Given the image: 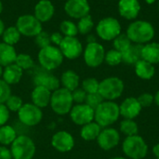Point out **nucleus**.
<instances>
[{"label":"nucleus","mask_w":159,"mask_h":159,"mask_svg":"<svg viewBox=\"0 0 159 159\" xmlns=\"http://www.w3.org/2000/svg\"><path fill=\"white\" fill-rule=\"evenodd\" d=\"M64 10L68 16L74 19H81L89 14L90 7L88 0H67Z\"/></svg>","instance_id":"nucleus-15"},{"label":"nucleus","mask_w":159,"mask_h":159,"mask_svg":"<svg viewBox=\"0 0 159 159\" xmlns=\"http://www.w3.org/2000/svg\"><path fill=\"white\" fill-rule=\"evenodd\" d=\"M96 32L102 40L111 41L121 34V25L116 18L106 17L99 21Z\"/></svg>","instance_id":"nucleus-8"},{"label":"nucleus","mask_w":159,"mask_h":159,"mask_svg":"<svg viewBox=\"0 0 159 159\" xmlns=\"http://www.w3.org/2000/svg\"><path fill=\"white\" fill-rule=\"evenodd\" d=\"M123 151L131 159H143L148 152V146L139 135L129 136L123 143Z\"/></svg>","instance_id":"nucleus-6"},{"label":"nucleus","mask_w":159,"mask_h":159,"mask_svg":"<svg viewBox=\"0 0 159 159\" xmlns=\"http://www.w3.org/2000/svg\"><path fill=\"white\" fill-rule=\"evenodd\" d=\"M59 47L63 57L69 60L77 59L83 51L82 44L75 36H64Z\"/></svg>","instance_id":"nucleus-13"},{"label":"nucleus","mask_w":159,"mask_h":159,"mask_svg":"<svg viewBox=\"0 0 159 159\" xmlns=\"http://www.w3.org/2000/svg\"><path fill=\"white\" fill-rule=\"evenodd\" d=\"M112 159H126V158H124V157H114V158H112Z\"/></svg>","instance_id":"nucleus-54"},{"label":"nucleus","mask_w":159,"mask_h":159,"mask_svg":"<svg viewBox=\"0 0 159 159\" xmlns=\"http://www.w3.org/2000/svg\"><path fill=\"white\" fill-rule=\"evenodd\" d=\"M61 83L62 85V88L73 91L76 89L79 86V76L75 72L72 70H67L61 75Z\"/></svg>","instance_id":"nucleus-28"},{"label":"nucleus","mask_w":159,"mask_h":159,"mask_svg":"<svg viewBox=\"0 0 159 159\" xmlns=\"http://www.w3.org/2000/svg\"><path fill=\"white\" fill-rule=\"evenodd\" d=\"M104 61L110 66H116L122 62V53L116 49H111L105 53Z\"/></svg>","instance_id":"nucleus-35"},{"label":"nucleus","mask_w":159,"mask_h":159,"mask_svg":"<svg viewBox=\"0 0 159 159\" xmlns=\"http://www.w3.org/2000/svg\"><path fill=\"white\" fill-rule=\"evenodd\" d=\"M49 105L57 115L65 116L69 114L74 106L72 92L64 88H59L51 93Z\"/></svg>","instance_id":"nucleus-3"},{"label":"nucleus","mask_w":159,"mask_h":159,"mask_svg":"<svg viewBox=\"0 0 159 159\" xmlns=\"http://www.w3.org/2000/svg\"><path fill=\"white\" fill-rule=\"evenodd\" d=\"M17 132L12 126L4 125L0 127V144L4 146L10 145L17 138Z\"/></svg>","instance_id":"nucleus-29"},{"label":"nucleus","mask_w":159,"mask_h":159,"mask_svg":"<svg viewBox=\"0 0 159 159\" xmlns=\"http://www.w3.org/2000/svg\"><path fill=\"white\" fill-rule=\"evenodd\" d=\"M50 43H51L50 35L46 32L42 31L35 36V44L40 48V49L48 46H50Z\"/></svg>","instance_id":"nucleus-40"},{"label":"nucleus","mask_w":159,"mask_h":159,"mask_svg":"<svg viewBox=\"0 0 159 159\" xmlns=\"http://www.w3.org/2000/svg\"><path fill=\"white\" fill-rule=\"evenodd\" d=\"M93 42H96L94 36H93V35H89V36L88 37V43H93Z\"/></svg>","instance_id":"nucleus-50"},{"label":"nucleus","mask_w":159,"mask_h":159,"mask_svg":"<svg viewBox=\"0 0 159 159\" xmlns=\"http://www.w3.org/2000/svg\"><path fill=\"white\" fill-rule=\"evenodd\" d=\"M99 85H100V82L96 78L89 77L83 80L82 89H84L87 94L96 93L99 91Z\"/></svg>","instance_id":"nucleus-37"},{"label":"nucleus","mask_w":159,"mask_h":159,"mask_svg":"<svg viewBox=\"0 0 159 159\" xmlns=\"http://www.w3.org/2000/svg\"><path fill=\"white\" fill-rule=\"evenodd\" d=\"M156 1H157V0H145V2H146L147 4H149V5H151V4H154Z\"/></svg>","instance_id":"nucleus-51"},{"label":"nucleus","mask_w":159,"mask_h":159,"mask_svg":"<svg viewBox=\"0 0 159 159\" xmlns=\"http://www.w3.org/2000/svg\"><path fill=\"white\" fill-rule=\"evenodd\" d=\"M137 100H138L139 103L141 104L142 108L143 107H149L154 102V96L150 93H143Z\"/></svg>","instance_id":"nucleus-43"},{"label":"nucleus","mask_w":159,"mask_h":159,"mask_svg":"<svg viewBox=\"0 0 159 159\" xmlns=\"http://www.w3.org/2000/svg\"><path fill=\"white\" fill-rule=\"evenodd\" d=\"M9 149L13 159H33L36 151L34 141L26 135L17 136Z\"/></svg>","instance_id":"nucleus-4"},{"label":"nucleus","mask_w":159,"mask_h":159,"mask_svg":"<svg viewBox=\"0 0 159 159\" xmlns=\"http://www.w3.org/2000/svg\"><path fill=\"white\" fill-rule=\"evenodd\" d=\"M142 59L152 63H159V43L149 42L143 46Z\"/></svg>","instance_id":"nucleus-23"},{"label":"nucleus","mask_w":159,"mask_h":159,"mask_svg":"<svg viewBox=\"0 0 159 159\" xmlns=\"http://www.w3.org/2000/svg\"><path fill=\"white\" fill-rule=\"evenodd\" d=\"M17 53L13 46L6 43H0V65L6 67L15 62Z\"/></svg>","instance_id":"nucleus-25"},{"label":"nucleus","mask_w":159,"mask_h":159,"mask_svg":"<svg viewBox=\"0 0 159 159\" xmlns=\"http://www.w3.org/2000/svg\"><path fill=\"white\" fill-rule=\"evenodd\" d=\"M131 43L135 44H147L151 42L155 36L154 26L146 20H135L131 22L126 32Z\"/></svg>","instance_id":"nucleus-1"},{"label":"nucleus","mask_w":159,"mask_h":159,"mask_svg":"<svg viewBox=\"0 0 159 159\" xmlns=\"http://www.w3.org/2000/svg\"><path fill=\"white\" fill-rule=\"evenodd\" d=\"M130 45H131V41L128 37L127 34L121 33L118 36H116L114 39V48L115 49L120 52H123L124 50H126L129 47H130Z\"/></svg>","instance_id":"nucleus-34"},{"label":"nucleus","mask_w":159,"mask_h":159,"mask_svg":"<svg viewBox=\"0 0 159 159\" xmlns=\"http://www.w3.org/2000/svg\"><path fill=\"white\" fill-rule=\"evenodd\" d=\"M119 116V106L112 101H104L94 111L95 122L103 128L114 124Z\"/></svg>","instance_id":"nucleus-2"},{"label":"nucleus","mask_w":159,"mask_h":159,"mask_svg":"<svg viewBox=\"0 0 159 159\" xmlns=\"http://www.w3.org/2000/svg\"><path fill=\"white\" fill-rule=\"evenodd\" d=\"M102 127L97 124L96 122H90L89 124H86L82 126V129L80 130V136L85 141H94L97 140L99 134L102 131Z\"/></svg>","instance_id":"nucleus-27"},{"label":"nucleus","mask_w":159,"mask_h":159,"mask_svg":"<svg viewBox=\"0 0 159 159\" xmlns=\"http://www.w3.org/2000/svg\"><path fill=\"white\" fill-rule=\"evenodd\" d=\"M62 39H63V36L60 33H53L52 34H50V40H51V42L54 43L57 46H60L61 45Z\"/></svg>","instance_id":"nucleus-46"},{"label":"nucleus","mask_w":159,"mask_h":159,"mask_svg":"<svg viewBox=\"0 0 159 159\" xmlns=\"http://www.w3.org/2000/svg\"><path fill=\"white\" fill-rule=\"evenodd\" d=\"M154 154L156 155L157 158L159 159V144H157V145L154 147Z\"/></svg>","instance_id":"nucleus-47"},{"label":"nucleus","mask_w":159,"mask_h":159,"mask_svg":"<svg viewBox=\"0 0 159 159\" xmlns=\"http://www.w3.org/2000/svg\"><path fill=\"white\" fill-rule=\"evenodd\" d=\"M124 90V83L118 77H108L100 82L99 93L104 100L113 101L119 98Z\"/></svg>","instance_id":"nucleus-7"},{"label":"nucleus","mask_w":159,"mask_h":159,"mask_svg":"<svg viewBox=\"0 0 159 159\" xmlns=\"http://www.w3.org/2000/svg\"><path fill=\"white\" fill-rule=\"evenodd\" d=\"M72 92V98L74 102H75L76 104H81V103H85L86 98H87V93L84 89H76Z\"/></svg>","instance_id":"nucleus-42"},{"label":"nucleus","mask_w":159,"mask_h":159,"mask_svg":"<svg viewBox=\"0 0 159 159\" xmlns=\"http://www.w3.org/2000/svg\"><path fill=\"white\" fill-rule=\"evenodd\" d=\"M51 91L42 86H35L31 93L32 103L39 108H45L49 105Z\"/></svg>","instance_id":"nucleus-20"},{"label":"nucleus","mask_w":159,"mask_h":159,"mask_svg":"<svg viewBox=\"0 0 159 159\" xmlns=\"http://www.w3.org/2000/svg\"><path fill=\"white\" fill-rule=\"evenodd\" d=\"M69 114L71 120L78 126H84L94 120V110L86 103L74 105Z\"/></svg>","instance_id":"nucleus-12"},{"label":"nucleus","mask_w":159,"mask_h":159,"mask_svg":"<svg viewBox=\"0 0 159 159\" xmlns=\"http://www.w3.org/2000/svg\"><path fill=\"white\" fill-rule=\"evenodd\" d=\"M22 71L23 70L20 69L16 63L9 64L3 70V80L9 86L18 84L22 77Z\"/></svg>","instance_id":"nucleus-22"},{"label":"nucleus","mask_w":159,"mask_h":159,"mask_svg":"<svg viewBox=\"0 0 159 159\" xmlns=\"http://www.w3.org/2000/svg\"><path fill=\"white\" fill-rule=\"evenodd\" d=\"M105 57V50L104 48L97 43H88L85 50H84V60L88 66L95 68L100 66Z\"/></svg>","instance_id":"nucleus-11"},{"label":"nucleus","mask_w":159,"mask_h":159,"mask_svg":"<svg viewBox=\"0 0 159 159\" xmlns=\"http://www.w3.org/2000/svg\"><path fill=\"white\" fill-rule=\"evenodd\" d=\"M54 15V6L49 0H40L34 7V17L40 22L48 21Z\"/></svg>","instance_id":"nucleus-21"},{"label":"nucleus","mask_w":159,"mask_h":159,"mask_svg":"<svg viewBox=\"0 0 159 159\" xmlns=\"http://www.w3.org/2000/svg\"><path fill=\"white\" fill-rule=\"evenodd\" d=\"M103 102H104V99L102 97V95L99 92H96V93L87 94V98H86L85 103L95 111V109Z\"/></svg>","instance_id":"nucleus-39"},{"label":"nucleus","mask_w":159,"mask_h":159,"mask_svg":"<svg viewBox=\"0 0 159 159\" xmlns=\"http://www.w3.org/2000/svg\"><path fill=\"white\" fill-rule=\"evenodd\" d=\"M142 106L136 98H127L119 106L120 115L126 119H133L141 113Z\"/></svg>","instance_id":"nucleus-19"},{"label":"nucleus","mask_w":159,"mask_h":159,"mask_svg":"<svg viewBox=\"0 0 159 159\" xmlns=\"http://www.w3.org/2000/svg\"><path fill=\"white\" fill-rule=\"evenodd\" d=\"M43 69V68H42ZM34 84L35 86H42L50 90L51 92L55 91L60 88V80L49 71L45 69L38 71L34 76Z\"/></svg>","instance_id":"nucleus-16"},{"label":"nucleus","mask_w":159,"mask_h":159,"mask_svg":"<svg viewBox=\"0 0 159 159\" xmlns=\"http://www.w3.org/2000/svg\"><path fill=\"white\" fill-rule=\"evenodd\" d=\"M93 26H94V22L92 20L91 16L89 14V15L79 19V21L77 24L78 33H80L82 34H87L92 30Z\"/></svg>","instance_id":"nucleus-32"},{"label":"nucleus","mask_w":159,"mask_h":159,"mask_svg":"<svg viewBox=\"0 0 159 159\" xmlns=\"http://www.w3.org/2000/svg\"><path fill=\"white\" fill-rule=\"evenodd\" d=\"M2 10H3V4H2V2L0 1V14H1Z\"/></svg>","instance_id":"nucleus-53"},{"label":"nucleus","mask_w":159,"mask_h":159,"mask_svg":"<svg viewBox=\"0 0 159 159\" xmlns=\"http://www.w3.org/2000/svg\"><path fill=\"white\" fill-rule=\"evenodd\" d=\"M158 8H159V1H158Z\"/></svg>","instance_id":"nucleus-55"},{"label":"nucleus","mask_w":159,"mask_h":159,"mask_svg":"<svg viewBox=\"0 0 159 159\" xmlns=\"http://www.w3.org/2000/svg\"><path fill=\"white\" fill-rule=\"evenodd\" d=\"M62 61L63 55L60 48L51 45L41 48L38 53V61L41 67L49 72L60 67Z\"/></svg>","instance_id":"nucleus-5"},{"label":"nucleus","mask_w":159,"mask_h":159,"mask_svg":"<svg viewBox=\"0 0 159 159\" xmlns=\"http://www.w3.org/2000/svg\"><path fill=\"white\" fill-rule=\"evenodd\" d=\"M0 159H13L10 149L7 146H0Z\"/></svg>","instance_id":"nucleus-45"},{"label":"nucleus","mask_w":159,"mask_h":159,"mask_svg":"<svg viewBox=\"0 0 159 159\" xmlns=\"http://www.w3.org/2000/svg\"><path fill=\"white\" fill-rule=\"evenodd\" d=\"M16 27L20 34L25 36H36L42 32L41 22L34 17V15H22L17 20Z\"/></svg>","instance_id":"nucleus-10"},{"label":"nucleus","mask_w":159,"mask_h":159,"mask_svg":"<svg viewBox=\"0 0 159 159\" xmlns=\"http://www.w3.org/2000/svg\"><path fill=\"white\" fill-rule=\"evenodd\" d=\"M51 145L60 153H67L74 148L75 139L71 133L65 130H60L52 136Z\"/></svg>","instance_id":"nucleus-14"},{"label":"nucleus","mask_w":159,"mask_h":159,"mask_svg":"<svg viewBox=\"0 0 159 159\" xmlns=\"http://www.w3.org/2000/svg\"><path fill=\"white\" fill-rule=\"evenodd\" d=\"M18 118L24 126L34 127L42 121L43 112L33 103H23L18 112Z\"/></svg>","instance_id":"nucleus-9"},{"label":"nucleus","mask_w":159,"mask_h":159,"mask_svg":"<svg viewBox=\"0 0 159 159\" xmlns=\"http://www.w3.org/2000/svg\"><path fill=\"white\" fill-rule=\"evenodd\" d=\"M20 69L22 70H29L34 66V61L32 57L28 54H19L15 60V62Z\"/></svg>","instance_id":"nucleus-33"},{"label":"nucleus","mask_w":159,"mask_h":159,"mask_svg":"<svg viewBox=\"0 0 159 159\" xmlns=\"http://www.w3.org/2000/svg\"><path fill=\"white\" fill-rule=\"evenodd\" d=\"M3 41L6 44H8L10 46H13L17 44L20 38V33L15 26H10L4 30V33L2 34Z\"/></svg>","instance_id":"nucleus-30"},{"label":"nucleus","mask_w":159,"mask_h":159,"mask_svg":"<svg viewBox=\"0 0 159 159\" xmlns=\"http://www.w3.org/2000/svg\"><path fill=\"white\" fill-rule=\"evenodd\" d=\"M154 101L156 102V103H157V104L159 106V90L157 92L156 96L154 97Z\"/></svg>","instance_id":"nucleus-49"},{"label":"nucleus","mask_w":159,"mask_h":159,"mask_svg":"<svg viewBox=\"0 0 159 159\" xmlns=\"http://www.w3.org/2000/svg\"><path fill=\"white\" fill-rule=\"evenodd\" d=\"M3 68H2V66L0 65V79H1V77H2V75H3Z\"/></svg>","instance_id":"nucleus-52"},{"label":"nucleus","mask_w":159,"mask_h":159,"mask_svg":"<svg viewBox=\"0 0 159 159\" xmlns=\"http://www.w3.org/2000/svg\"><path fill=\"white\" fill-rule=\"evenodd\" d=\"M4 30H5V24H4V22L2 21V20L0 19V35L3 34Z\"/></svg>","instance_id":"nucleus-48"},{"label":"nucleus","mask_w":159,"mask_h":159,"mask_svg":"<svg viewBox=\"0 0 159 159\" xmlns=\"http://www.w3.org/2000/svg\"><path fill=\"white\" fill-rule=\"evenodd\" d=\"M11 95V89L3 79H0V103H5Z\"/></svg>","instance_id":"nucleus-41"},{"label":"nucleus","mask_w":159,"mask_h":159,"mask_svg":"<svg viewBox=\"0 0 159 159\" xmlns=\"http://www.w3.org/2000/svg\"><path fill=\"white\" fill-rule=\"evenodd\" d=\"M135 73L142 79H151L155 75L154 64L142 59L135 64Z\"/></svg>","instance_id":"nucleus-26"},{"label":"nucleus","mask_w":159,"mask_h":159,"mask_svg":"<svg viewBox=\"0 0 159 159\" xmlns=\"http://www.w3.org/2000/svg\"><path fill=\"white\" fill-rule=\"evenodd\" d=\"M120 141V136L117 130L115 129H104L101 131L97 138L99 146L103 150H111L116 147Z\"/></svg>","instance_id":"nucleus-17"},{"label":"nucleus","mask_w":159,"mask_h":159,"mask_svg":"<svg viewBox=\"0 0 159 159\" xmlns=\"http://www.w3.org/2000/svg\"><path fill=\"white\" fill-rule=\"evenodd\" d=\"M60 29L65 36H75L78 33L77 25L71 20H63L60 25Z\"/></svg>","instance_id":"nucleus-36"},{"label":"nucleus","mask_w":159,"mask_h":159,"mask_svg":"<svg viewBox=\"0 0 159 159\" xmlns=\"http://www.w3.org/2000/svg\"><path fill=\"white\" fill-rule=\"evenodd\" d=\"M5 105L7 106V108L8 109L9 112H19V110L20 109V107L23 105L22 102V99L17 95H10L9 98L7 100V102H5Z\"/></svg>","instance_id":"nucleus-38"},{"label":"nucleus","mask_w":159,"mask_h":159,"mask_svg":"<svg viewBox=\"0 0 159 159\" xmlns=\"http://www.w3.org/2000/svg\"><path fill=\"white\" fill-rule=\"evenodd\" d=\"M120 130L122 133L125 135L129 136H133L137 135L138 133V125L136 124L133 119H125L120 123Z\"/></svg>","instance_id":"nucleus-31"},{"label":"nucleus","mask_w":159,"mask_h":159,"mask_svg":"<svg viewBox=\"0 0 159 159\" xmlns=\"http://www.w3.org/2000/svg\"><path fill=\"white\" fill-rule=\"evenodd\" d=\"M10 112L5 105V103H0V127L7 124L9 119Z\"/></svg>","instance_id":"nucleus-44"},{"label":"nucleus","mask_w":159,"mask_h":159,"mask_svg":"<svg viewBox=\"0 0 159 159\" xmlns=\"http://www.w3.org/2000/svg\"><path fill=\"white\" fill-rule=\"evenodd\" d=\"M141 10L139 0H119L118 11L121 17L127 20H134Z\"/></svg>","instance_id":"nucleus-18"},{"label":"nucleus","mask_w":159,"mask_h":159,"mask_svg":"<svg viewBox=\"0 0 159 159\" xmlns=\"http://www.w3.org/2000/svg\"><path fill=\"white\" fill-rule=\"evenodd\" d=\"M143 45L135 44L130 45L126 50H124L122 53V61H124L127 64H136L140 60H142V49Z\"/></svg>","instance_id":"nucleus-24"}]
</instances>
